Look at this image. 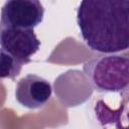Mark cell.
Returning <instances> with one entry per match:
<instances>
[{
    "label": "cell",
    "mask_w": 129,
    "mask_h": 129,
    "mask_svg": "<svg viewBox=\"0 0 129 129\" xmlns=\"http://www.w3.org/2000/svg\"><path fill=\"white\" fill-rule=\"evenodd\" d=\"M77 24L86 45L100 53L129 47V0H81Z\"/></svg>",
    "instance_id": "1"
},
{
    "label": "cell",
    "mask_w": 129,
    "mask_h": 129,
    "mask_svg": "<svg viewBox=\"0 0 129 129\" xmlns=\"http://www.w3.org/2000/svg\"><path fill=\"white\" fill-rule=\"evenodd\" d=\"M83 71L97 92L119 93L128 89L129 57L127 54L94 55L84 63Z\"/></svg>",
    "instance_id": "2"
},
{
    "label": "cell",
    "mask_w": 129,
    "mask_h": 129,
    "mask_svg": "<svg viewBox=\"0 0 129 129\" xmlns=\"http://www.w3.org/2000/svg\"><path fill=\"white\" fill-rule=\"evenodd\" d=\"M0 16L3 27L33 29L42 22L44 8L40 0H7Z\"/></svg>",
    "instance_id": "3"
},
{
    "label": "cell",
    "mask_w": 129,
    "mask_h": 129,
    "mask_svg": "<svg viewBox=\"0 0 129 129\" xmlns=\"http://www.w3.org/2000/svg\"><path fill=\"white\" fill-rule=\"evenodd\" d=\"M0 45L19 62L26 64L39 49L40 41L31 28L3 27L0 32Z\"/></svg>",
    "instance_id": "4"
},
{
    "label": "cell",
    "mask_w": 129,
    "mask_h": 129,
    "mask_svg": "<svg viewBox=\"0 0 129 129\" xmlns=\"http://www.w3.org/2000/svg\"><path fill=\"white\" fill-rule=\"evenodd\" d=\"M52 88L50 83L37 75H26L16 84V101L28 109L43 107L50 100Z\"/></svg>",
    "instance_id": "5"
},
{
    "label": "cell",
    "mask_w": 129,
    "mask_h": 129,
    "mask_svg": "<svg viewBox=\"0 0 129 129\" xmlns=\"http://www.w3.org/2000/svg\"><path fill=\"white\" fill-rule=\"evenodd\" d=\"M22 66L9 52L0 48V79H15L19 76Z\"/></svg>",
    "instance_id": "6"
},
{
    "label": "cell",
    "mask_w": 129,
    "mask_h": 129,
    "mask_svg": "<svg viewBox=\"0 0 129 129\" xmlns=\"http://www.w3.org/2000/svg\"><path fill=\"white\" fill-rule=\"evenodd\" d=\"M1 29H2V25H1V22H0V32H1Z\"/></svg>",
    "instance_id": "7"
}]
</instances>
